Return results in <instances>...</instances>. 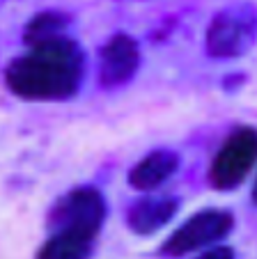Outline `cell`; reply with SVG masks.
Listing matches in <instances>:
<instances>
[{
  "label": "cell",
  "mask_w": 257,
  "mask_h": 259,
  "mask_svg": "<svg viewBox=\"0 0 257 259\" xmlns=\"http://www.w3.org/2000/svg\"><path fill=\"white\" fill-rule=\"evenodd\" d=\"M85 76L83 49L69 37L30 46L5 69V83L25 101H67Z\"/></svg>",
  "instance_id": "6da1fadb"
},
{
  "label": "cell",
  "mask_w": 257,
  "mask_h": 259,
  "mask_svg": "<svg viewBox=\"0 0 257 259\" xmlns=\"http://www.w3.org/2000/svg\"><path fill=\"white\" fill-rule=\"evenodd\" d=\"M257 44V5L232 3L207 28V53L216 60H234Z\"/></svg>",
  "instance_id": "7a4b0ae2"
},
{
  "label": "cell",
  "mask_w": 257,
  "mask_h": 259,
  "mask_svg": "<svg viewBox=\"0 0 257 259\" xmlns=\"http://www.w3.org/2000/svg\"><path fill=\"white\" fill-rule=\"evenodd\" d=\"M257 163V131L250 126L234 128L221 145L209 167V181L216 191H232L246 179Z\"/></svg>",
  "instance_id": "3957f363"
},
{
  "label": "cell",
  "mask_w": 257,
  "mask_h": 259,
  "mask_svg": "<svg viewBox=\"0 0 257 259\" xmlns=\"http://www.w3.org/2000/svg\"><path fill=\"white\" fill-rule=\"evenodd\" d=\"M106 218L103 195L92 186H81L69 191L53 206L49 215L51 227L55 230H81L97 236Z\"/></svg>",
  "instance_id": "277c9868"
},
{
  "label": "cell",
  "mask_w": 257,
  "mask_h": 259,
  "mask_svg": "<svg viewBox=\"0 0 257 259\" xmlns=\"http://www.w3.org/2000/svg\"><path fill=\"white\" fill-rule=\"evenodd\" d=\"M234 225V218L230 211L223 209H207L191 215L184 225L170 236L163 245V254L170 257H181L198 248L211 245L216 241L225 239Z\"/></svg>",
  "instance_id": "5b68a950"
},
{
  "label": "cell",
  "mask_w": 257,
  "mask_h": 259,
  "mask_svg": "<svg viewBox=\"0 0 257 259\" xmlns=\"http://www.w3.org/2000/svg\"><path fill=\"white\" fill-rule=\"evenodd\" d=\"M140 67V49L133 37L124 32L113 34L99 53V83L106 90L126 85Z\"/></svg>",
  "instance_id": "8992f818"
},
{
  "label": "cell",
  "mask_w": 257,
  "mask_h": 259,
  "mask_svg": "<svg viewBox=\"0 0 257 259\" xmlns=\"http://www.w3.org/2000/svg\"><path fill=\"white\" fill-rule=\"evenodd\" d=\"M177 209H179L177 197H142V200L133 202L129 206L126 223L136 234L150 236L168 225L170 220L175 218Z\"/></svg>",
  "instance_id": "52a82bcc"
},
{
  "label": "cell",
  "mask_w": 257,
  "mask_h": 259,
  "mask_svg": "<svg viewBox=\"0 0 257 259\" xmlns=\"http://www.w3.org/2000/svg\"><path fill=\"white\" fill-rule=\"evenodd\" d=\"M179 167V156L170 149H156V152L147 154L142 161H138L129 172V184L131 188L138 191H152V188L161 186L163 181L177 172Z\"/></svg>",
  "instance_id": "ba28073f"
},
{
  "label": "cell",
  "mask_w": 257,
  "mask_h": 259,
  "mask_svg": "<svg viewBox=\"0 0 257 259\" xmlns=\"http://www.w3.org/2000/svg\"><path fill=\"white\" fill-rule=\"evenodd\" d=\"M94 248V236L81 230H55L39 250L37 259H88Z\"/></svg>",
  "instance_id": "9c48e42d"
},
{
  "label": "cell",
  "mask_w": 257,
  "mask_h": 259,
  "mask_svg": "<svg viewBox=\"0 0 257 259\" xmlns=\"http://www.w3.org/2000/svg\"><path fill=\"white\" fill-rule=\"evenodd\" d=\"M69 25V16L64 12H42V14L32 16L23 30V39L28 46H37L44 41H53L60 37H67L64 30Z\"/></svg>",
  "instance_id": "30bf717a"
},
{
  "label": "cell",
  "mask_w": 257,
  "mask_h": 259,
  "mask_svg": "<svg viewBox=\"0 0 257 259\" xmlns=\"http://www.w3.org/2000/svg\"><path fill=\"white\" fill-rule=\"evenodd\" d=\"M198 259H234V252L228 245H216V248L207 250L204 254H200Z\"/></svg>",
  "instance_id": "8fae6325"
},
{
  "label": "cell",
  "mask_w": 257,
  "mask_h": 259,
  "mask_svg": "<svg viewBox=\"0 0 257 259\" xmlns=\"http://www.w3.org/2000/svg\"><path fill=\"white\" fill-rule=\"evenodd\" d=\"M252 200L257 202V181H255V188H252Z\"/></svg>",
  "instance_id": "7c38bea8"
}]
</instances>
